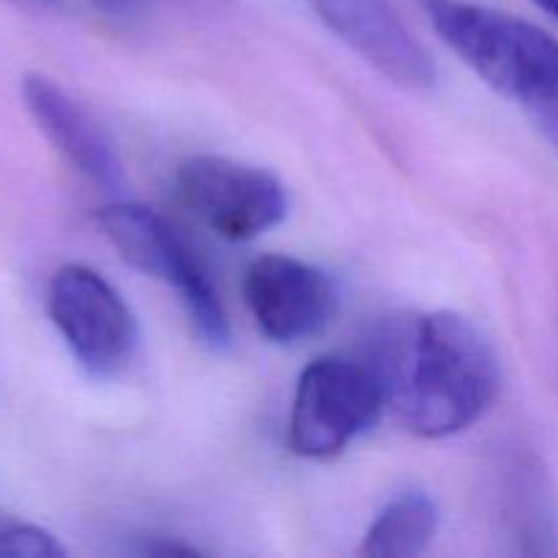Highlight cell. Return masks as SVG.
<instances>
[{
    "label": "cell",
    "instance_id": "6da1fadb",
    "mask_svg": "<svg viewBox=\"0 0 558 558\" xmlns=\"http://www.w3.org/2000/svg\"><path fill=\"white\" fill-rule=\"evenodd\" d=\"M387 407L423 439L463 434L499 396V360L474 322L456 311H430L390 322L374 360Z\"/></svg>",
    "mask_w": 558,
    "mask_h": 558
},
{
    "label": "cell",
    "instance_id": "ba28073f",
    "mask_svg": "<svg viewBox=\"0 0 558 558\" xmlns=\"http://www.w3.org/2000/svg\"><path fill=\"white\" fill-rule=\"evenodd\" d=\"M322 20L381 76L409 90H428L436 65L390 0H311Z\"/></svg>",
    "mask_w": 558,
    "mask_h": 558
},
{
    "label": "cell",
    "instance_id": "277c9868",
    "mask_svg": "<svg viewBox=\"0 0 558 558\" xmlns=\"http://www.w3.org/2000/svg\"><path fill=\"white\" fill-rule=\"evenodd\" d=\"M385 407V385L368 360H314L294 387L289 447L311 461L341 456L379 423Z\"/></svg>",
    "mask_w": 558,
    "mask_h": 558
},
{
    "label": "cell",
    "instance_id": "5b68a950",
    "mask_svg": "<svg viewBox=\"0 0 558 558\" xmlns=\"http://www.w3.org/2000/svg\"><path fill=\"white\" fill-rule=\"evenodd\" d=\"M47 311L71 357L93 379H112L134 357L140 343L134 311L93 267H58L47 289Z\"/></svg>",
    "mask_w": 558,
    "mask_h": 558
},
{
    "label": "cell",
    "instance_id": "7a4b0ae2",
    "mask_svg": "<svg viewBox=\"0 0 558 558\" xmlns=\"http://www.w3.org/2000/svg\"><path fill=\"white\" fill-rule=\"evenodd\" d=\"M441 41L526 112L558 153V41L543 27L469 0H423Z\"/></svg>",
    "mask_w": 558,
    "mask_h": 558
},
{
    "label": "cell",
    "instance_id": "8fae6325",
    "mask_svg": "<svg viewBox=\"0 0 558 558\" xmlns=\"http://www.w3.org/2000/svg\"><path fill=\"white\" fill-rule=\"evenodd\" d=\"M63 543L36 523L0 512V558H60Z\"/></svg>",
    "mask_w": 558,
    "mask_h": 558
},
{
    "label": "cell",
    "instance_id": "9c48e42d",
    "mask_svg": "<svg viewBox=\"0 0 558 558\" xmlns=\"http://www.w3.org/2000/svg\"><path fill=\"white\" fill-rule=\"evenodd\" d=\"M22 101L54 150L101 191L123 185V161L96 118L44 74H25Z\"/></svg>",
    "mask_w": 558,
    "mask_h": 558
},
{
    "label": "cell",
    "instance_id": "4fadbf2b",
    "mask_svg": "<svg viewBox=\"0 0 558 558\" xmlns=\"http://www.w3.org/2000/svg\"><path fill=\"white\" fill-rule=\"evenodd\" d=\"M140 556H196L199 550L194 545H183V543H174V539L167 537H153L147 543H142L140 548H134Z\"/></svg>",
    "mask_w": 558,
    "mask_h": 558
},
{
    "label": "cell",
    "instance_id": "8992f818",
    "mask_svg": "<svg viewBox=\"0 0 558 558\" xmlns=\"http://www.w3.org/2000/svg\"><path fill=\"white\" fill-rule=\"evenodd\" d=\"M180 205L218 238L248 243L287 218L281 180L254 163L227 156H191L174 169Z\"/></svg>",
    "mask_w": 558,
    "mask_h": 558
},
{
    "label": "cell",
    "instance_id": "5bb4252c",
    "mask_svg": "<svg viewBox=\"0 0 558 558\" xmlns=\"http://www.w3.org/2000/svg\"><path fill=\"white\" fill-rule=\"evenodd\" d=\"M534 5H539V9L543 11H548L550 16H554V20H558V0H532Z\"/></svg>",
    "mask_w": 558,
    "mask_h": 558
},
{
    "label": "cell",
    "instance_id": "30bf717a",
    "mask_svg": "<svg viewBox=\"0 0 558 558\" xmlns=\"http://www.w3.org/2000/svg\"><path fill=\"white\" fill-rule=\"evenodd\" d=\"M439 529V507L423 490L396 496L363 537L360 554L371 558H412L428 550Z\"/></svg>",
    "mask_w": 558,
    "mask_h": 558
},
{
    "label": "cell",
    "instance_id": "7c38bea8",
    "mask_svg": "<svg viewBox=\"0 0 558 558\" xmlns=\"http://www.w3.org/2000/svg\"><path fill=\"white\" fill-rule=\"evenodd\" d=\"M33 3L63 11H87L107 22H134L147 14L153 0H33Z\"/></svg>",
    "mask_w": 558,
    "mask_h": 558
},
{
    "label": "cell",
    "instance_id": "52a82bcc",
    "mask_svg": "<svg viewBox=\"0 0 558 558\" xmlns=\"http://www.w3.org/2000/svg\"><path fill=\"white\" fill-rule=\"evenodd\" d=\"M243 298L262 336L283 347L319 336L338 314L336 281L322 267L287 254L251 262Z\"/></svg>",
    "mask_w": 558,
    "mask_h": 558
},
{
    "label": "cell",
    "instance_id": "3957f363",
    "mask_svg": "<svg viewBox=\"0 0 558 558\" xmlns=\"http://www.w3.org/2000/svg\"><path fill=\"white\" fill-rule=\"evenodd\" d=\"M98 227L134 270L158 278L178 294L202 343L216 352L229 349L232 327L210 270L161 213L134 202H114L98 210Z\"/></svg>",
    "mask_w": 558,
    "mask_h": 558
}]
</instances>
